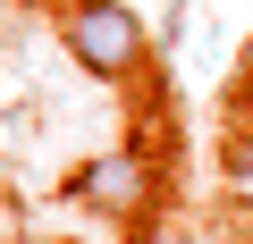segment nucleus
Wrapping results in <instances>:
<instances>
[{
    "mask_svg": "<svg viewBox=\"0 0 253 244\" xmlns=\"http://www.w3.org/2000/svg\"><path fill=\"white\" fill-rule=\"evenodd\" d=\"M219 177H228V194L253 210V135H228V143H219Z\"/></svg>",
    "mask_w": 253,
    "mask_h": 244,
    "instance_id": "3",
    "label": "nucleus"
},
{
    "mask_svg": "<svg viewBox=\"0 0 253 244\" xmlns=\"http://www.w3.org/2000/svg\"><path fill=\"white\" fill-rule=\"evenodd\" d=\"M59 42L101 84H144L152 76V34L126 0H59Z\"/></svg>",
    "mask_w": 253,
    "mask_h": 244,
    "instance_id": "1",
    "label": "nucleus"
},
{
    "mask_svg": "<svg viewBox=\"0 0 253 244\" xmlns=\"http://www.w3.org/2000/svg\"><path fill=\"white\" fill-rule=\"evenodd\" d=\"M51 244H76V236H51Z\"/></svg>",
    "mask_w": 253,
    "mask_h": 244,
    "instance_id": "5",
    "label": "nucleus"
},
{
    "mask_svg": "<svg viewBox=\"0 0 253 244\" xmlns=\"http://www.w3.org/2000/svg\"><path fill=\"white\" fill-rule=\"evenodd\" d=\"M169 9H194V0H169Z\"/></svg>",
    "mask_w": 253,
    "mask_h": 244,
    "instance_id": "4",
    "label": "nucleus"
},
{
    "mask_svg": "<svg viewBox=\"0 0 253 244\" xmlns=\"http://www.w3.org/2000/svg\"><path fill=\"white\" fill-rule=\"evenodd\" d=\"M84 210H110V219H126L135 227L152 202H161V169L144 160V152H101V160H84L76 169V185H68Z\"/></svg>",
    "mask_w": 253,
    "mask_h": 244,
    "instance_id": "2",
    "label": "nucleus"
}]
</instances>
